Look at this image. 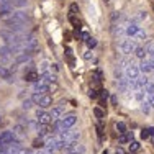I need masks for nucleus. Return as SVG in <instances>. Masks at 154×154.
<instances>
[{
	"label": "nucleus",
	"instance_id": "nucleus-1",
	"mask_svg": "<svg viewBox=\"0 0 154 154\" xmlns=\"http://www.w3.org/2000/svg\"><path fill=\"white\" fill-rule=\"evenodd\" d=\"M56 122H57V125H59V130L62 131V130H66V128H72L77 123V115L75 113H69V115L61 116L59 120H56Z\"/></svg>",
	"mask_w": 154,
	"mask_h": 154
},
{
	"label": "nucleus",
	"instance_id": "nucleus-2",
	"mask_svg": "<svg viewBox=\"0 0 154 154\" xmlns=\"http://www.w3.org/2000/svg\"><path fill=\"white\" fill-rule=\"evenodd\" d=\"M31 17L28 15L26 12H23V10H15V13H13V17L10 18L7 23H26V21H30Z\"/></svg>",
	"mask_w": 154,
	"mask_h": 154
},
{
	"label": "nucleus",
	"instance_id": "nucleus-3",
	"mask_svg": "<svg viewBox=\"0 0 154 154\" xmlns=\"http://www.w3.org/2000/svg\"><path fill=\"white\" fill-rule=\"evenodd\" d=\"M120 49H122L123 54H131L136 49V43H134V39H123L120 43Z\"/></svg>",
	"mask_w": 154,
	"mask_h": 154
},
{
	"label": "nucleus",
	"instance_id": "nucleus-4",
	"mask_svg": "<svg viewBox=\"0 0 154 154\" xmlns=\"http://www.w3.org/2000/svg\"><path fill=\"white\" fill-rule=\"evenodd\" d=\"M36 122H38V125H51L53 120L48 112H45L43 108H38L36 110Z\"/></svg>",
	"mask_w": 154,
	"mask_h": 154
},
{
	"label": "nucleus",
	"instance_id": "nucleus-5",
	"mask_svg": "<svg viewBox=\"0 0 154 154\" xmlns=\"http://www.w3.org/2000/svg\"><path fill=\"white\" fill-rule=\"evenodd\" d=\"M0 79H5L7 82H15V74H13L12 71H10L7 66H2L0 64Z\"/></svg>",
	"mask_w": 154,
	"mask_h": 154
},
{
	"label": "nucleus",
	"instance_id": "nucleus-6",
	"mask_svg": "<svg viewBox=\"0 0 154 154\" xmlns=\"http://www.w3.org/2000/svg\"><path fill=\"white\" fill-rule=\"evenodd\" d=\"M36 105H38L39 108L46 110V108H49L51 105H53V98H51L49 94H41V97H39V100H38Z\"/></svg>",
	"mask_w": 154,
	"mask_h": 154
},
{
	"label": "nucleus",
	"instance_id": "nucleus-7",
	"mask_svg": "<svg viewBox=\"0 0 154 154\" xmlns=\"http://www.w3.org/2000/svg\"><path fill=\"white\" fill-rule=\"evenodd\" d=\"M13 13H15V8H13V5H7V7H3V8H0V20L8 21L10 18L13 17Z\"/></svg>",
	"mask_w": 154,
	"mask_h": 154
},
{
	"label": "nucleus",
	"instance_id": "nucleus-8",
	"mask_svg": "<svg viewBox=\"0 0 154 154\" xmlns=\"http://www.w3.org/2000/svg\"><path fill=\"white\" fill-rule=\"evenodd\" d=\"M49 89H51V84L43 82L41 79H39L38 82L33 84V90H35V92H38V94H48V92H49Z\"/></svg>",
	"mask_w": 154,
	"mask_h": 154
},
{
	"label": "nucleus",
	"instance_id": "nucleus-9",
	"mask_svg": "<svg viewBox=\"0 0 154 154\" xmlns=\"http://www.w3.org/2000/svg\"><path fill=\"white\" fill-rule=\"evenodd\" d=\"M7 26H8V30L12 33H15V35H20V33H23L26 30V23H7Z\"/></svg>",
	"mask_w": 154,
	"mask_h": 154
},
{
	"label": "nucleus",
	"instance_id": "nucleus-10",
	"mask_svg": "<svg viewBox=\"0 0 154 154\" xmlns=\"http://www.w3.org/2000/svg\"><path fill=\"white\" fill-rule=\"evenodd\" d=\"M138 74H139V67L138 66H128L126 67V77L128 80H136L138 79Z\"/></svg>",
	"mask_w": 154,
	"mask_h": 154
},
{
	"label": "nucleus",
	"instance_id": "nucleus-11",
	"mask_svg": "<svg viewBox=\"0 0 154 154\" xmlns=\"http://www.w3.org/2000/svg\"><path fill=\"white\" fill-rule=\"evenodd\" d=\"M13 139H17V134L13 131H2L0 133V141L5 143V144H10Z\"/></svg>",
	"mask_w": 154,
	"mask_h": 154
},
{
	"label": "nucleus",
	"instance_id": "nucleus-12",
	"mask_svg": "<svg viewBox=\"0 0 154 154\" xmlns=\"http://www.w3.org/2000/svg\"><path fill=\"white\" fill-rule=\"evenodd\" d=\"M39 79H41V75H39L35 69H33V71H26V72H25V80H26V82L35 84V82H38Z\"/></svg>",
	"mask_w": 154,
	"mask_h": 154
},
{
	"label": "nucleus",
	"instance_id": "nucleus-13",
	"mask_svg": "<svg viewBox=\"0 0 154 154\" xmlns=\"http://www.w3.org/2000/svg\"><path fill=\"white\" fill-rule=\"evenodd\" d=\"M41 80L46 84H56V74H53V72H49V71H45L41 74Z\"/></svg>",
	"mask_w": 154,
	"mask_h": 154
},
{
	"label": "nucleus",
	"instance_id": "nucleus-14",
	"mask_svg": "<svg viewBox=\"0 0 154 154\" xmlns=\"http://www.w3.org/2000/svg\"><path fill=\"white\" fill-rule=\"evenodd\" d=\"M66 59H67V64L71 66V67H75V57H74V51L71 49V48H66Z\"/></svg>",
	"mask_w": 154,
	"mask_h": 154
},
{
	"label": "nucleus",
	"instance_id": "nucleus-15",
	"mask_svg": "<svg viewBox=\"0 0 154 154\" xmlns=\"http://www.w3.org/2000/svg\"><path fill=\"white\" fill-rule=\"evenodd\" d=\"M130 141H133V131H126V133H123L118 136L120 144H126V143H130Z\"/></svg>",
	"mask_w": 154,
	"mask_h": 154
},
{
	"label": "nucleus",
	"instance_id": "nucleus-16",
	"mask_svg": "<svg viewBox=\"0 0 154 154\" xmlns=\"http://www.w3.org/2000/svg\"><path fill=\"white\" fill-rule=\"evenodd\" d=\"M61 115H62V107H61V105H59V107H56V108H53V110L49 112V116H51V120H53V122L59 120ZM53 122H51V123H53Z\"/></svg>",
	"mask_w": 154,
	"mask_h": 154
},
{
	"label": "nucleus",
	"instance_id": "nucleus-17",
	"mask_svg": "<svg viewBox=\"0 0 154 154\" xmlns=\"http://www.w3.org/2000/svg\"><path fill=\"white\" fill-rule=\"evenodd\" d=\"M139 30H141V28L138 26V23H130V25L126 26V35H128V36H134Z\"/></svg>",
	"mask_w": 154,
	"mask_h": 154
},
{
	"label": "nucleus",
	"instance_id": "nucleus-18",
	"mask_svg": "<svg viewBox=\"0 0 154 154\" xmlns=\"http://www.w3.org/2000/svg\"><path fill=\"white\" fill-rule=\"evenodd\" d=\"M134 56L138 57V59H144L146 56H148V53H146V48L144 46H139L134 49Z\"/></svg>",
	"mask_w": 154,
	"mask_h": 154
},
{
	"label": "nucleus",
	"instance_id": "nucleus-19",
	"mask_svg": "<svg viewBox=\"0 0 154 154\" xmlns=\"http://www.w3.org/2000/svg\"><path fill=\"white\" fill-rule=\"evenodd\" d=\"M26 131H28L26 125H17V126L13 128V133H15V134H20V136L26 134Z\"/></svg>",
	"mask_w": 154,
	"mask_h": 154
},
{
	"label": "nucleus",
	"instance_id": "nucleus-20",
	"mask_svg": "<svg viewBox=\"0 0 154 154\" xmlns=\"http://www.w3.org/2000/svg\"><path fill=\"white\" fill-rule=\"evenodd\" d=\"M33 146H35L36 149H45L46 143H45V139H43V138H36L35 141H33Z\"/></svg>",
	"mask_w": 154,
	"mask_h": 154
},
{
	"label": "nucleus",
	"instance_id": "nucleus-21",
	"mask_svg": "<svg viewBox=\"0 0 154 154\" xmlns=\"http://www.w3.org/2000/svg\"><path fill=\"white\" fill-rule=\"evenodd\" d=\"M94 115L98 118V122H102V120L105 118V112H103L100 107H95V108H94Z\"/></svg>",
	"mask_w": 154,
	"mask_h": 154
},
{
	"label": "nucleus",
	"instance_id": "nucleus-22",
	"mask_svg": "<svg viewBox=\"0 0 154 154\" xmlns=\"http://www.w3.org/2000/svg\"><path fill=\"white\" fill-rule=\"evenodd\" d=\"M98 97H100V102H105V103H107V98L110 97L108 90L107 89H100L98 90Z\"/></svg>",
	"mask_w": 154,
	"mask_h": 154
},
{
	"label": "nucleus",
	"instance_id": "nucleus-23",
	"mask_svg": "<svg viewBox=\"0 0 154 154\" xmlns=\"http://www.w3.org/2000/svg\"><path fill=\"white\" fill-rule=\"evenodd\" d=\"M139 71L141 72H151V66H149V61H144L143 59V62H141V66H139Z\"/></svg>",
	"mask_w": 154,
	"mask_h": 154
},
{
	"label": "nucleus",
	"instance_id": "nucleus-24",
	"mask_svg": "<svg viewBox=\"0 0 154 154\" xmlns=\"http://www.w3.org/2000/svg\"><path fill=\"white\" fill-rule=\"evenodd\" d=\"M26 3H28V0H13L12 5H13V8H23V7H26Z\"/></svg>",
	"mask_w": 154,
	"mask_h": 154
},
{
	"label": "nucleus",
	"instance_id": "nucleus-25",
	"mask_svg": "<svg viewBox=\"0 0 154 154\" xmlns=\"http://www.w3.org/2000/svg\"><path fill=\"white\" fill-rule=\"evenodd\" d=\"M85 45H87V48H89V49H94V48L97 46V39H95L94 36H89V38L85 39Z\"/></svg>",
	"mask_w": 154,
	"mask_h": 154
},
{
	"label": "nucleus",
	"instance_id": "nucleus-26",
	"mask_svg": "<svg viewBox=\"0 0 154 154\" xmlns=\"http://www.w3.org/2000/svg\"><path fill=\"white\" fill-rule=\"evenodd\" d=\"M144 48H146V53H148L151 57H154V41H148Z\"/></svg>",
	"mask_w": 154,
	"mask_h": 154
},
{
	"label": "nucleus",
	"instance_id": "nucleus-27",
	"mask_svg": "<svg viewBox=\"0 0 154 154\" xmlns=\"http://www.w3.org/2000/svg\"><path fill=\"white\" fill-rule=\"evenodd\" d=\"M115 128H116V131H118V134L126 133V123H123V122H118L115 125Z\"/></svg>",
	"mask_w": 154,
	"mask_h": 154
},
{
	"label": "nucleus",
	"instance_id": "nucleus-28",
	"mask_svg": "<svg viewBox=\"0 0 154 154\" xmlns=\"http://www.w3.org/2000/svg\"><path fill=\"white\" fill-rule=\"evenodd\" d=\"M69 15H79V5L77 3H71L69 5Z\"/></svg>",
	"mask_w": 154,
	"mask_h": 154
},
{
	"label": "nucleus",
	"instance_id": "nucleus-29",
	"mask_svg": "<svg viewBox=\"0 0 154 154\" xmlns=\"http://www.w3.org/2000/svg\"><path fill=\"white\" fill-rule=\"evenodd\" d=\"M84 59H85V61H95V56H94L92 49H89V51L84 53Z\"/></svg>",
	"mask_w": 154,
	"mask_h": 154
},
{
	"label": "nucleus",
	"instance_id": "nucleus-30",
	"mask_svg": "<svg viewBox=\"0 0 154 154\" xmlns=\"http://www.w3.org/2000/svg\"><path fill=\"white\" fill-rule=\"evenodd\" d=\"M31 107H33V100H31V98L23 100V105H21V108H23V110H30Z\"/></svg>",
	"mask_w": 154,
	"mask_h": 154
},
{
	"label": "nucleus",
	"instance_id": "nucleus-31",
	"mask_svg": "<svg viewBox=\"0 0 154 154\" xmlns=\"http://www.w3.org/2000/svg\"><path fill=\"white\" fill-rule=\"evenodd\" d=\"M139 149V143L138 141H130V152H136Z\"/></svg>",
	"mask_w": 154,
	"mask_h": 154
},
{
	"label": "nucleus",
	"instance_id": "nucleus-32",
	"mask_svg": "<svg viewBox=\"0 0 154 154\" xmlns=\"http://www.w3.org/2000/svg\"><path fill=\"white\" fill-rule=\"evenodd\" d=\"M89 97H90V98H94V100H95V98H98V90L95 89V87H90V90H89Z\"/></svg>",
	"mask_w": 154,
	"mask_h": 154
},
{
	"label": "nucleus",
	"instance_id": "nucleus-33",
	"mask_svg": "<svg viewBox=\"0 0 154 154\" xmlns=\"http://www.w3.org/2000/svg\"><path fill=\"white\" fill-rule=\"evenodd\" d=\"M141 138H143V139H148V138H149V130H148V128L141 130Z\"/></svg>",
	"mask_w": 154,
	"mask_h": 154
},
{
	"label": "nucleus",
	"instance_id": "nucleus-34",
	"mask_svg": "<svg viewBox=\"0 0 154 154\" xmlns=\"http://www.w3.org/2000/svg\"><path fill=\"white\" fill-rule=\"evenodd\" d=\"M148 103L154 108V94H148Z\"/></svg>",
	"mask_w": 154,
	"mask_h": 154
},
{
	"label": "nucleus",
	"instance_id": "nucleus-35",
	"mask_svg": "<svg viewBox=\"0 0 154 154\" xmlns=\"http://www.w3.org/2000/svg\"><path fill=\"white\" fill-rule=\"evenodd\" d=\"M141 110H143L144 113H148V112H149V103H148V102H143V107H141Z\"/></svg>",
	"mask_w": 154,
	"mask_h": 154
},
{
	"label": "nucleus",
	"instance_id": "nucleus-36",
	"mask_svg": "<svg viewBox=\"0 0 154 154\" xmlns=\"http://www.w3.org/2000/svg\"><path fill=\"white\" fill-rule=\"evenodd\" d=\"M116 20H120V13H118V12H115V13L112 15V21H113V23H115Z\"/></svg>",
	"mask_w": 154,
	"mask_h": 154
},
{
	"label": "nucleus",
	"instance_id": "nucleus-37",
	"mask_svg": "<svg viewBox=\"0 0 154 154\" xmlns=\"http://www.w3.org/2000/svg\"><path fill=\"white\" fill-rule=\"evenodd\" d=\"M110 100H112V105H118V98H116L115 95H112V97H110Z\"/></svg>",
	"mask_w": 154,
	"mask_h": 154
},
{
	"label": "nucleus",
	"instance_id": "nucleus-38",
	"mask_svg": "<svg viewBox=\"0 0 154 154\" xmlns=\"http://www.w3.org/2000/svg\"><path fill=\"white\" fill-rule=\"evenodd\" d=\"M146 17H148V15H146V12H139V15H138V20H144Z\"/></svg>",
	"mask_w": 154,
	"mask_h": 154
},
{
	"label": "nucleus",
	"instance_id": "nucleus-39",
	"mask_svg": "<svg viewBox=\"0 0 154 154\" xmlns=\"http://www.w3.org/2000/svg\"><path fill=\"white\" fill-rule=\"evenodd\" d=\"M115 154H126V152H125L123 148H116V149H115Z\"/></svg>",
	"mask_w": 154,
	"mask_h": 154
},
{
	"label": "nucleus",
	"instance_id": "nucleus-40",
	"mask_svg": "<svg viewBox=\"0 0 154 154\" xmlns=\"http://www.w3.org/2000/svg\"><path fill=\"white\" fill-rule=\"evenodd\" d=\"M51 69H54V71L57 72V71H59V66H57V64H53V67H51Z\"/></svg>",
	"mask_w": 154,
	"mask_h": 154
},
{
	"label": "nucleus",
	"instance_id": "nucleus-41",
	"mask_svg": "<svg viewBox=\"0 0 154 154\" xmlns=\"http://www.w3.org/2000/svg\"><path fill=\"white\" fill-rule=\"evenodd\" d=\"M149 130V136H151V134H154V128H148Z\"/></svg>",
	"mask_w": 154,
	"mask_h": 154
},
{
	"label": "nucleus",
	"instance_id": "nucleus-42",
	"mask_svg": "<svg viewBox=\"0 0 154 154\" xmlns=\"http://www.w3.org/2000/svg\"><path fill=\"white\" fill-rule=\"evenodd\" d=\"M151 143H152V146H154V134H151Z\"/></svg>",
	"mask_w": 154,
	"mask_h": 154
},
{
	"label": "nucleus",
	"instance_id": "nucleus-43",
	"mask_svg": "<svg viewBox=\"0 0 154 154\" xmlns=\"http://www.w3.org/2000/svg\"><path fill=\"white\" fill-rule=\"evenodd\" d=\"M103 2H112V0H103Z\"/></svg>",
	"mask_w": 154,
	"mask_h": 154
},
{
	"label": "nucleus",
	"instance_id": "nucleus-44",
	"mask_svg": "<svg viewBox=\"0 0 154 154\" xmlns=\"http://www.w3.org/2000/svg\"><path fill=\"white\" fill-rule=\"evenodd\" d=\"M103 154H107V151H103Z\"/></svg>",
	"mask_w": 154,
	"mask_h": 154
}]
</instances>
